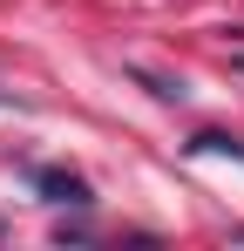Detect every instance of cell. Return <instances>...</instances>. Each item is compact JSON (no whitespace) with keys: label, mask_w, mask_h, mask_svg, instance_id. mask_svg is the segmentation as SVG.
<instances>
[{"label":"cell","mask_w":244,"mask_h":251,"mask_svg":"<svg viewBox=\"0 0 244 251\" xmlns=\"http://www.w3.org/2000/svg\"><path fill=\"white\" fill-rule=\"evenodd\" d=\"M34 190L48 197V204H68V210H88V204H95L88 183H81L75 170H61V163H41V170H34Z\"/></svg>","instance_id":"cell-1"},{"label":"cell","mask_w":244,"mask_h":251,"mask_svg":"<svg viewBox=\"0 0 244 251\" xmlns=\"http://www.w3.org/2000/svg\"><path fill=\"white\" fill-rule=\"evenodd\" d=\"M190 150H197V156H238V163H244V143H238V136H224V129H203Z\"/></svg>","instance_id":"cell-2"}]
</instances>
